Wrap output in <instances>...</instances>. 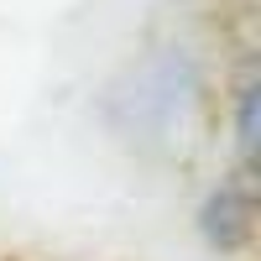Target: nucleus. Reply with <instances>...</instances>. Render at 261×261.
<instances>
[{"label": "nucleus", "instance_id": "obj_1", "mask_svg": "<svg viewBox=\"0 0 261 261\" xmlns=\"http://www.w3.org/2000/svg\"><path fill=\"white\" fill-rule=\"evenodd\" d=\"M99 125L141 162H188L220 136V73L188 37H162L130 53L94 99Z\"/></svg>", "mask_w": 261, "mask_h": 261}, {"label": "nucleus", "instance_id": "obj_2", "mask_svg": "<svg viewBox=\"0 0 261 261\" xmlns=\"http://www.w3.org/2000/svg\"><path fill=\"white\" fill-rule=\"evenodd\" d=\"M256 167H230L220 162V172L204 183L199 204H193V235L199 246L220 261H241L256 246Z\"/></svg>", "mask_w": 261, "mask_h": 261}, {"label": "nucleus", "instance_id": "obj_3", "mask_svg": "<svg viewBox=\"0 0 261 261\" xmlns=\"http://www.w3.org/2000/svg\"><path fill=\"white\" fill-rule=\"evenodd\" d=\"M220 136H225V162L230 167H256V136H261V73L251 42H241L220 68Z\"/></svg>", "mask_w": 261, "mask_h": 261}]
</instances>
